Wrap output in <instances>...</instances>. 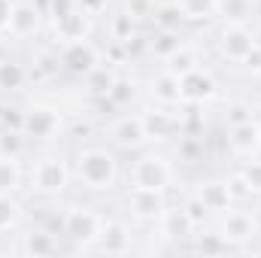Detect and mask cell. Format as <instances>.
Instances as JSON below:
<instances>
[{
	"label": "cell",
	"instance_id": "6da1fadb",
	"mask_svg": "<svg viewBox=\"0 0 261 258\" xmlns=\"http://www.w3.org/2000/svg\"><path fill=\"white\" fill-rule=\"evenodd\" d=\"M76 176H79L82 186H88L94 192L113 189V183H116V158L107 149H85L76 158Z\"/></svg>",
	"mask_w": 261,
	"mask_h": 258
},
{
	"label": "cell",
	"instance_id": "7a4b0ae2",
	"mask_svg": "<svg viewBox=\"0 0 261 258\" xmlns=\"http://www.w3.org/2000/svg\"><path fill=\"white\" fill-rule=\"evenodd\" d=\"M100 231H103V222H100V216L91 213L88 207H73V210H67L64 234L73 240V243H79V246H91V243H97Z\"/></svg>",
	"mask_w": 261,
	"mask_h": 258
},
{
	"label": "cell",
	"instance_id": "3957f363",
	"mask_svg": "<svg viewBox=\"0 0 261 258\" xmlns=\"http://www.w3.org/2000/svg\"><path fill=\"white\" fill-rule=\"evenodd\" d=\"M170 176H173V170H170L167 158H161V155H143L130 167V186H137V189H167Z\"/></svg>",
	"mask_w": 261,
	"mask_h": 258
},
{
	"label": "cell",
	"instance_id": "277c9868",
	"mask_svg": "<svg viewBox=\"0 0 261 258\" xmlns=\"http://www.w3.org/2000/svg\"><path fill=\"white\" fill-rule=\"evenodd\" d=\"M67 179H70V173H67L64 161L52 158V155L40 158L31 170V186L40 194H61L67 189Z\"/></svg>",
	"mask_w": 261,
	"mask_h": 258
},
{
	"label": "cell",
	"instance_id": "5b68a950",
	"mask_svg": "<svg viewBox=\"0 0 261 258\" xmlns=\"http://www.w3.org/2000/svg\"><path fill=\"white\" fill-rule=\"evenodd\" d=\"M128 210L137 219H161L164 210H167L164 189H137V186H130Z\"/></svg>",
	"mask_w": 261,
	"mask_h": 258
},
{
	"label": "cell",
	"instance_id": "8992f818",
	"mask_svg": "<svg viewBox=\"0 0 261 258\" xmlns=\"http://www.w3.org/2000/svg\"><path fill=\"white\" fill-rule=\"evenodd\" d=\"M61 128V116L52 107H31L21 119V131L34 140H52Z\"/></svg>",
	"mask_w": 261,
	"mask_h": 258
},
{
	"label": "cell",
	"instance_id": "52a82bcc",
	"mask_svg": "<svg viewBox=\"0 0 261 258\" xmlns=\"http://www.w3.org/2000/svg\"><path fill=\"white\" fill-rule=\"evenodd\" d=\"M61 64L76 76H88L94 67H100V58H97V49L88 40H73V43H64Z\"/></svg>",
	"mask_w": 261,
	"mask_h": 258
},
{
	"label": "cell",
	"instance_id": "ba28073f",
	"mask_svg": "<svg viewBox=\"0 0 261 258\" xmlns=\"http://www.w3.org/2000/svg\"><path fill=\"white\" fill-rule=\"evenodd\" d=\"M219 234L228 240V246H240V243H246L255 234V216L246 213V210H234L231 207V210H225Z\"/></svg>",
	"mask_w": 261,
	"mask_h": 258
},
{
	"label": "cell",
	"instance_id": "9c48e42d",
	"mask_svg": "<svg viewBox=\"0 0 261 258\" xmlns=\"http://www.w3.org/2000/svg\"><path fill=\"white\" fill-rule=\"evenodd\" d=\"M179 88H182V104H203L216 94V79L206 70H189L186 76H179Z\"/></svg>",
	"mask_w": 261,
	"mask_h": 258
},
{
	"label": "cell",
	"instance_id": "30bf717a",
	"mask_svg": "<svg viewBox=\"0 0 261 258\" xmlns=\"http://www.w3.org/2000/svg\"><path fill=\"white\" fill-rule=\"evenodd\" d=\"M252 46H255V37H252L243 24H228V28L222 31V37H219V49H222V55L231 58V61H243V58L252 52Z\"/></svg>",
	"mask_w": 261,
	"mask_h": 258
},
{
	"label": "cell",
	"instance_id": "8fae6325",
	"mask_svg": "<svg viewBox=\"0 0 261 258\" xmlns=\"http://www.w3.org/2000/svg\"><path fill=\"white\" fill-rule=\"evenodd\" d=\"M110 137L122 149H137L140 143L149 140L146 137V125H143V116H125V119H119L113 125V131H110Z\"/></svg>",
	"mask_w": 261,
	"mask_h": 258
},
{
	"label": "cell",
	"instance_id": "7c38bea8",
	"mask_svg": "<svg viewBox=\"0 0 261 258\" xmlns=\"http://www.w3.org/2000/svg\"><path fill=\"white\" fill-rule=\"evenodd\" d=\"M152 94L161 107H176L182 104V88H179V76L170 73V70H161L155 79H152Z\"/></svg>",
	"mask_w": 261,
	"mask_h": 258
},
{
	"label": "cell",
	"instance_id": "4fadbf2b",
	"mask_svg": "<svg viewBox=\"0 0 261 258\" xmlns=\"http://www.w3.org/2000/svg\"><path fill=\"white\" fill-rule=\"evenodd\" d=\"M197 197L203 200V207H206L210 213H225V210H231V207H234V197H231L228 183H219V179L203 183V186L197 189Z\"/></svg>",
	"mask_w": 261,
	"mask_h": 258
},
{
	"label": "cell",
	"instance_id": "5bb4252c",
	"mask_svg": "<svg viewBox=\"0 0 261 258\" xmlns=\"http://www.w3.org/2000/svg\"><path fill=\"white\" fill-rule=\"evenodd\" d=\"M40 31V9L31 3H15L12 18H9V34L15 37H31Z\"/></svg>",
	"mask_w": 261,
	"mask_h": 258
},
{
	"label": "cell",
	"instance_id": "9a60e30c",
	"mask_svg": "<svg viewBox=\"0 0 261 258\" xmlns=\"http://www.w3.org/2000/svg\"><path fill=\"white\" fill-rule=\"evenodd\" d=\"M55 37L61 43H73V40H85L88 37V15L82 9H73L70 15L55 21Z\"/></svg>",
	"mask_w": 261,
	"mask_h": 258
},
{
	"label": "cell",
	"instance_id": "2e32d148",
	"mask_svg": "<svg viewBox=\"0 0 261 258\" xmlns=\"http://www.w3.org/2000/svg\"><path fill=\"white\" fill-rule=\"evenodd\" d=\"M103 252H130V231L122 222H107L100 237H97Z\"/></svg>",
	"mask_w": 261,
	"mask_h": 258
},
{
	"label": "cell",
	"instance_id": "e0dca14e",
	"mask_svg": "<svg viewBox=\"0 0 261 258\" xmlns=\"http://www.w3.org/2000/svg\"><path fill=\"white\" fill-rule=\"evenodd\" d=\"M228 143H231V149H234V152H240V155H249V152H255V149L261 146L258 122L252 119V122L234 125V128H231V137H228Z\"/></svg>",
	"mask_w": 261,
	"mask_h": 258
},
{
	"label": "cell",
	"instance_id": "ac0fdd59",
	"mask_svg": "<svg viewBox=\"0 0 261 258\" xmlns=\"http://www.w3.org/2000/svg\"><path fill=\"white\" fill-rule=\"evenodd\" d=\"M161 222V231L167 234V237H192L195 234V222L189 219V213L186 210H164V216L158 219Z\"/></svg>",
	"mask_w": 261,
	"mask_h": 258
},
{
	"label": "cell",
	"instance_id": "d6986e66",
	"mask_svg": "<svg viewBox=\"0 0 261 258\" xmlns=\"http://www.w3.org/2000/svg\"><path fill=\"white\" fill-rule=\"evenodd\" d=\"M21 252H24V255H34V258L55 255V252H58V240H55L49 231H31V234H24Z\"/></svg>",
	"mask_w": 261,
	"mask_h": 258
},
{
	"label": "cell",
	"instance_id": "ffe728a7",
	"mask_svg": "<svg viewBox=\"0 0 261 258\" xmlns=\"http://www.w3.org/2000/svg\"><path fill=\"white\" fill-rule=\"evenodd\" d=\"M143 125H146V137H149V140H161V137L170 134L173 119H170L167 110H149V113L143 116Z\"/></svg>",
	"mask_w": 261,
	"mask_h": 258
},
{
	"label": "cell",
	"instance_id": "44dd1931",
	"mask_svg": "<svg viewBox=\"0 0 261 258\" xmlns=\"http://www.w3.org/2000/svg\"><path fill=\"white\" fill-rule=\"evenodd\" d=\"M164 61H167L164 70H170V73H176V76H186L189 70H195V67L200 64V61H197V52L192 49V46H179V49L170 52Z\"/></svg>",
	"mask_w": 261,
	"mask_h": 258
},
{
	"label": "cell",
	"instance_id": "7402d4cb",
	"mask_svg": "<svg viewBox=\"0 0 261 258\" xmlns=\"http://www.w3.org/2000/svg\"><path fill=\"white\" fill-rule=\"evenodd\" d=\"M18 186H21V167L15 155H3L0 158V192H15Z\"/></svg>",
	"mask_w": 261,
	"mask_h": 258
},
{
	"label": "cell",
	"instance_id": "603a6c76",
	"mask_svg": "<svg viewBox=\"0 0 261 258\" xmlns=\"http://www.w3.org/2000/svg\"><path fill=\"white\" fill-rule=\"evenodd\" d=\"M85 82H88V91H91V94L107 97V91H110V88H113V82H116V73H113V70H107V67H94V70L85 76Z\"/></svg>",
	"mask_w": 261,
	"mask_h": 258
},
{
	"label": "cell",
	"instance_id": "cb8c5ba5",
	"mask_svg": "<svg viewBox=\"0 0 261 258\" xmlns=\"http://www.w3.org/2000/svg\"><path fill=\"white\" fill-rule=\"evenodd\" d=\"M24 85V70L21 64L0 61V91H18Z\"/></svg>",
	"mask_w": 261,
	"mask_h": 258
},
{
	"label": "cell",
	"instance_id": "d4e9b609",
	"mask_svg": "<svg viewBox=\"0 0 261 258\" xmlns=\"http://www.w3.org/2000/svg\"><path fill=\"white\" fill-rule=\"evenodd\" d=\"M152 18L158 21V28H161V31H176V28H179V21H182L186 15H182V6H155Z\"/></svg>",
	"mask_w": 261,
	"mask_h": 258
},
{
	"label": "cell",
	"instance_id": "484cf974",
	"mask_svg": "<svg viewBox=\"0 0 261 258\" xmlns=\"http://www.w3.org/2000/svg\"><path fill=\"white\" fill-rule=\"evenodd\" d=\"M179 6L186 18H210L219 12V0H179Z\"/></svg>",
	"mask_w": 261,
	"mask_h": 258
},
{
	"label": "cell",
	"instance_id": "4316f807",
	"mask_svg": "<svg viewBox=\"0 0 261 258\" xmlns=\"http://www.w3.org/2000/svg\"><path fill=\"white\" fill-rule=\"evenodd\" d=\"M18 222V200L12 197V192H0V231L12 228Z\"/></svg>",
	"mask_w": 261,
	"mask_h": 258
},
{
	"label": "cell",
	"instance_id": "83f0119b",
	"mask_svg": "<svg viewBox=\"0 0 261 258\" xmlns=\"http://www.w3.org/2000/svg\"><path fill=\"white\" fill-rule=\"evenodd\" d=\"M134 94H137V91H134V82H130V79H119V76H116L113 88L107 91V97H110L113 107H125V104H130Z\"/></svg>",
	"mask_w": 261,
	"mask_h": 258
},
{
	"label": "cell",
	"instance_id": "f1b7e54d",
	"mask_svg": "<svg viewBox=\"0 0 261 258\" xmlns=\"http://www.w3.org/2000/svg\"><path fill=\"white\" fill-rule=\"evenodd\" d=\"M179 46H182V43L176 40V34H173V31H161V37H158V40H152V52H155V55H161V58H167V55H170V52H176Z\"/></svg>",
	"mask_w": 261,
	"mask_h": 258
},
{
	"label": "cell",
	"instance_id": "f546056e",
	"mask_svg": "<svg viewBox=\"0 0 261 258\" xmlns=\"http://www.w3.org/2000/svg\"><path fill=\"white\" fill-rule=\"evenodd\" d=\"M113 37L116 40H125V43L134 37V15L130 12H122V15L113 18Z\"/></svg>",
	"mask_w": 261,
	"mask_h": 258
},
{
	"label": "cell",
	"instance_id": "4dcf8cb0",
	"mask_svg": "<svg viewBox=\"0 0 261 258\" xmlns=\"http://www.w3.org/2000/svg\"><path fill=\"white\" fill-rule=\"evenodd\" d=\"M219 9H222L234 24H240V18H246V0H219Z\"/></svg>",
	"mask_w": 261,
	"mask_h": 258
},
{
	"label": "cell",
	"instance_id": "1f68e13d",
	"mask_svg": "<svg viewBox=\"0 0 261 258\" xmlns=\"http://www.w3.org/2000/svg\"><path fill=\"white\" fill-rule=\"evenodd\" d=\"M225 119H228V125L234 128V125L252 122V110H249L246 104H231V107H228V113H225Z\"/></svg>",
	"mask_w": 261,
	"mask_h": 258
},
{
	"label": "cell",
	"instance_id": "d6a6232c",
	"mask_svg": "<svg viewBox=\"0 0 261 258\" xmlns=\"http://www.w3.org/2000/svg\"><path fill=\"white\" fill-rule=\"evenodd\" d=\"M200 252H228V240L222 234H203L200 243H197Z\"/></svg>",
	"mask_w": 261,
	"mask_h": 258
},
{
	"label": "cell",
	"instance_id": "836d02e7",
	"mask_svg": "<svg viewBox=\"0 0 261 258\" xmlns=\"http://www.w3.org/2000/svg\"><path fill=\"white\" fill-rule=\"evenodd\" d=\"M182 210L189 213V219H192L195 225H203V219H206V213H210V210L203 207V200H200L197 194H195V197H189V200H186V207H182Z\"/></svg>",
	"mask_w": 261,
	"mask_h": 258
},
{
	"label": "cell",
	"instance_id": "e575fe53",
	"mask_svg": "<svg viewBox=\"0 0 261 258\" xmlns=\"http://www.w3.org/2000/svg\"><path fill=\"white\" fill-rule=\"evenodd\" d=\"M228 189H231V197H234V200H243V197L255 194L252 189H249V183H246V176H243V173L231 176V179H228Z\"/></svg>",
	"mask_w": 261,
	"mask_h": 258
},
{
	"label": "cell",
	"instance_id": "d590c367",
	"mask_svg": "<svg viewBox=\"0 0 261 258\" xmlns=\"http://www.w3.org/2000/svg\"><path fill=\"white\" fill-rule=\"evenodd\" d=\"M179 152H182V158H186V161H195L197 155L203 152V143H200L197 137H186V140L179 143Z\"/></svg>",
	"mask_w": 261,
	"mask_h": 258
},
{
	"label": "cell",
	"instance_id": "8d00e7d4",
	"mask_svg": "<svg viewBox=\"0 0 261 258\" xmlns=\"http://www.w3.org/2000/svg\"><path fill=\"white\" fill-rule=\"evenodd\" d=\"M243 176H246V183H249L252 192H261V161H252V164L243 170Z\"/></svg>",
	"mask_w": 261,
	"mask_h": 258
},
{
	"label": "cell",
	"instance_id": "74e56055",
	"mask_svg": "<svg viewBox=\"0 0 261 258\" xmlns=\"http://www.w3.org/2000/svg\"><path fill=\"white\" fill-rule=\"evenodd\" d=\"M73 9H79L76 0H52V21H58V18L70 15Z\"/></svg>",
	"mask_w": 261,
	"mask_h": 258
},
{
	"label": "cell",
	"instance_id": "f35d334b",
	"mask_svg": "<svg viewBox=\"0 0 261 258\" xmlns=\"http://www.w3.org/2000/svg\"><path fill=\"white\" fill-rule=\"evenodd\" d=\"M107 3H110V0H76V6H79L88 18H91V15H100V12L107 9Z\"/></svg>",
	"mask_w": 261,
	"mask_h": 258
},
{
	"label": "cell",
	"instance_id": "ab89813d",
	"mask_svg": "<svg viewBox=\"0 0 261 258\" xmlns=\"http://www.w3.org/2000/svg\"><path fill=\"white\" fill-rule=\"evenodd\" d=\"M243 64H246V70H252V73H261V46L255 43L252 46V52L243 58Z\"/></svg>",
	"mask_w": 261,
	"mask_h": 258
},
{
	"label": "cell",
	"instance_id": "60d3db41",
	"mask_svg": "<svg viewBox=\"0 0 261 258\" xmlns=\"http://www.w3.org/2000/svg\"><path fill=\"white\" fill-rule=\"evenodd\" d=\"M12 9H15V3H12V0H0V31H9Z\"/></svg>",
	"mask_w": 261,
	"mask_h": 258
},
{
	"label": "cell",
	"instance_id": "b9f144b4",
	"mask_svg": "<svg viewBox=\"0 0 261 258\" xmlns=\"http://www.w3.org/2000/svg\"><path fill=\"white\" fill-rule=\"evenodd\" d=\"M155 6H179V0H152Z\"/></svg>",
	"mask_w": 261,
	"mask_h": 258
},
{
	"label": "cell",
	"instance_id": "7bdbcfd3",
	"mask_svg": "<svg viewBox=\"0 0 261 258\" xmlns=\"http://www.w3.org/2000/svg\"><path fill=\"white\" fill-rule=\"evenodd\" d=\"M258 134H261V122H258Z\"/></svg>",
	"mask_w": 261,
	"mask_h": 258
}]
</instances>
